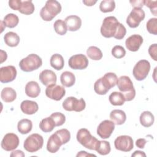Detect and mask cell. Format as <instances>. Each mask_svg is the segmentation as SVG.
<instances>
[{
    "instance_id": "obj_1",
    "label": "cell",
    "mask_w": 157,
    "mask_h": 157,
    "mask_svg": "<svg viewBox=\"0 0 157 157\" xmlns=\"http://www.w3.org/2000/svg\"><path fill=\"white\" fill-rule=\"evenodd\" d=\"M117 86L123 94L125 101H131L136 96V90L131 78L126 75L121 76L118 78Z\"/></svg>"
},
{
    "instance_id": "obj_2",
    "label": "cell",
    "mask_w": 157,
    "mask_h": 157,
    "mask_svg": "<svg viewBox=\"0 0 157 157\" xmlns=\"http://www.w3.org/2000/svg\"><path fill=\"white\" fill-rule=\"evenodd\" d=\"M61 6L55 0H48L40 11V16L44 21H49L53 19L61 11Z\"/></svg>"
},
{
    "instance_id": "obj_3",
    "label": "cell",
    "mask_w": 157,
    "mask_h": 157,
    "mask_svg": "<svg viewBox=\"0 0 157 157\" xmlns=\"http://www.w3.org/2000/svg\"><path fill=\"white\" fill-rule=\"evenodd\" d=\"M76 137L77 141L84 147L90 150H96L99 140L93 136L87 129H80L77 132Z\"/></svg>"
},
{
    "instance_id": "obj_4",
    "label": "cell",
    "mask_w": 157,
    "mask_h": 157,
    "mask_svg": "<svg viewBox=\"0 0 157 157\" xmlns=\"http://www.w3.org/2000/svg\"><path fill=\"white\" fill-rule=\"evenodd\" d=\"M42 64L41 58L34 53L28 55L19 63V67L24 72H31L39 69Z\"/></svg>"
},
{
    "instance_id": "obj_5",
    "label": "cell",
    "mask_w": 157,
    "mask_h": 157,
    "mask_svg": "<svg viewBox=\"0 0 157 157\" xmlns=\"http://www.w3.org/2000/svg\"><path fill=\"white\" fill-rule=\"evenodd\" d=\"M119 23L117 18L113 16L105 17L103 20L101 27V33L102 36L106 38L113 37L117 30Z\"/></svg>"
},
{
    "instance_id": "obj_6",
    "label": "cell",
    "mask_w": 157,
    "mask_h": 157,
    "mask_svg": "<svg viewBox=\"0 0 157 157\" xmlns=\"http://www.w3.org/2000/svg\"><path fill=\"white\" fill-rule=\"evenodd\" d=\"M44 144V139L39 134L34 133L29 136L23 144L24 148L29 153L36 152L41 149Z\"/></svg>"
},
{
    "instance_id": "obj_7",
    "label": "cell",
    "mask_w": 157,
    "mask_h": 157,
    "mask_svg": "<svg viewBox=\"0 0 157 157\" xmlns=\"http://www.w3.org/2000/svg\"><path fill=\"white\" fill-rule=\"evenodd\" d=\"M150 70V62L146 59H141L135 64L132 70V74L137 80L141 81L147 77Z\"/></svg>"
},
{
    "instance_id": "obj_8",
    "label": "cell",
    "mask_w": 157,
    "mask_h": 157,
    "mask_svg": "<svg viewBox=\"0 0 157 157\" xmlns=\"http://www.w3.org/2000/svg\"><path fill=\"white\" fill-rule=\"evenodd\" d=\"M62 106L66 111L82 112L86 107L85 101L83 98L77 99L76 98L70 96L67 98L63 102Z\"/></svg>"
},
{
    "instance_id": "obj_9",
    "label": "cell",
    "mask_w": 157,
    "mask_h": 157,
    "mask_svg": "<svg viewBox=\"0 0 157 157\" xmlns=\"http://www.w3.org/2000/svg\"><path fill=\"white\" fill-rule=\"evenodd\" d=\"M145 17V12L142 8H134L127 17L126 23L130 28H137Z\"/></svg>"
},
{
    "instance_id": "obj_10",
    "label": "cell",
    "mask_w": 157,
    "mask_h": 157,
    "mask_svg": "<svg viewBox=\"0 0 157 157\" xmlns=\"http://www.w3.org/2000/svg\"><path fill=\"white\" fill-rule=\"evenodd\" d=\"M114 146L118 150L128 152L134 147L133 140L131 136L123 135L117 137L114 141Z\"/></svg>"
},
{
    "instance_id": "obj_11",
    "label": "cell",
    "mask_w": 157,
    "mask_h": 157,
    "mask_svg": "<svg viewBox=\"0 0 157 157\" xmlns=\"http://www.w3.org/2000/svg\"><path fill=\"white\" fill-rule=\"evenodd\" d=\"M19 143L20 140L17 135L14 133H7L4 136L1 145L3 150L10 151L17 148Z\"/></svg>"
},
{
    "instance_id": "obj_12",
    "label": "cell",
    "mask_w": 157,
    "mask_h": 157,
    "mask_svg": "<svg viewBox=\"0 0 157 157\" xmlns=\"http://www.w3.org/2000/svg\"><path fill=\"white\" fill-rule=\"evenodd\" d=\"M88 59L83 54H77L72 56L69 59V66L73 69H84L88 66Z\"/></svg>"
},
{
    "instance_id": "obj_13",
    "label": "cell",
    "mask_w": 157,
    "mask_h": 157,
    "mask_svg": "<svg viewBox=\"0 0 157 157\" xmlns=\"http://www.w3.org/2000/svg\"><path fill=\"white\" fill-rule=\"evenodd\" d=\"M115 124L112 121L105 120L100 123L97 128V134L102 139H105L110 137L114 131Z\"/></svg>"
},
{
    "instance_id": "obj_14",
    "label": "cell",
    "mask_w": 157,
    "mask_h": 157,
    "mask_svg": "<svg viewBox=\"0 0 157 157\" xmlns=\"http://www.w3.org/2000/svg\"><path fill=\"white\" fill-rule=\"evenodd\" d=\"M66 94V90L64 88L60 85L56 84L47 86L45 90L46 96L51 99L55 101L61 100Z\"/></svg>"
},
{
    "instance_id": "obj_15",
    "label": "cell",
    "mask_w": 157,
    "mask_h": 157,
    "mask_svg": "<svg viewBox=\"0 0 157 157\" xmlns=\"http://www.w3.org/2000/svg\"><path fill=\"white\" fill-rule=\"evenodd\" d=\"M17 70L13 66H7L0 69V81L6 83L12 82L17 76Z\"/></svg>"
},
{
    "instance_id": "obj_16",
    "label": "cell",
    "mask_w": 157,
    "mask_h": 157,
    "mask_svg": "<svg viewBox=\"0 0 157 157\" xmlns=\"http://www.w3.org/2000/svg\"><path fill=\"white\" fill-rule=\"evenodd\" d=\"M144 42V39L140 35L133 34L126 39L125 45L128 50L131 52H137Z\"/></svg>"
},
{
    "instance_id": "obj_17",
    "label": "cell",
    "mask_w": 157,
    "mask_h": 157,
    "mask_svg": "<svg viewBox=\"0 0 157 157\" xmlns=\"http://www.w3.org/2000/svg\"><path fill=\"white\" fill-rule=\"evenodd\" d=\"M56 74L52 70L45 69L39 74V79L41 83L46 86L56 84Z\"/></svg>"
},
{
    "instance_id": "obj_18",
    "label": "cell",
    "mask_w": 157,
    "mask_h": 157,
    "mask_svg": "<svg viewBox=\"0 0 157 157\" xmlns=\"http://www.w3.org/2000/svg\"><path fill=\"white\" fill-rule=\"evenodd\" d=\"M62 145L63 144L61 139L58 135L55 132L50 136L47 141V150L50 153H55L59 150Z\"/></svg>"
},
{
    "instance_id": "obj_19",
    "label": "cell",
    "mask_w": 157,
    "mask_h": 157,
    "mask_svg": "<svg viewBox=\"0 0 157 157\" xmlns=\"http://www.w3.org/2000/svg\"><path fill=\"white\" fill-rule=\"evenodd\" d=\"M67 30L70 31H76L78 30L82 26V20L77 15L67 16L64 20Z\"/></svg>"
},
{
    "instance_id": "obj_20",
    "label": "cell",
    "mask_w": 157,
    "mask_h": 157,
    "mask_svg": "<svg viewBox=\"0 0 157 157\" xmlns=\"http://www.w3.org/2000/svg\"><path fill=\"white\" fill-rule=\"evenodd\" d=\"M20 109L24 113L27 115H33L37 112L39 106L37 103L35 101L25 100L21 103Z\"/></svg>"
},
{
    "instance_id": "obj_21",
    "label": "cell",
    "mask_w": 157,
    "mask_h": 157,
    "mask_svg": "<svg viewBox=\"0 0 157 157\" xmlns=\"http://www.w3.org/2000/svg\"><path fill=\"white\" fill-rule=\"evenodd\" d=\"M40 93V88L37 82L30 81L26 83L25 86V93L28 97L32 98H37Z\"/></svg>"
},
{
    "instance_id": "obj_22",
    "label": "cell",
    "mask_w": 157,
    "mask_h": 157,
    "mask_svg": "<svg viewBox=\"0 0 157 157\" xmlns=\"http://www.w3.org/2000/svg\"><path fill=\"white\" fill-rule=\"evenodd\" d=\"M110 118L115 124H123L126 120V115L124 111L119 109H115L110 113Z\"/></svg>"
},
{
    "instance_id": "obj_23",
    "label": "cell",
    "mask_w": 157,
    "mask_h": 157,
    "mask_svg": "<svg viewBox=\"0 0 157 157\" xmlns=\"http://www.w3.org/2000/svg\"><path fill=\"white\" fill-rule=\"evenodd\" d=\"M101 78L104 85L109 90L114 87L118 82V77L113 72H107Z\"/></svg>"
},
{
    "instance_id": "obj_24",
    "label": "cell",
    "mask_w": 157,
    "mask_h": 157,
    "mask_svg": "<svg viewBox=\"0 0 157 157\" xmlns=\"http://www.w3.org/2000/svg\"><path fill=\"white\" fill-rule=\"evenodd\" d=\"M60 81L63 86L66 87H71L75 83V77L72 72L64 71L61 74Z\"/></svg>"
},
{
    "instance_id": "obj_25",
    "label": "cell",
    "mask_w": 157,
    "mask_h": 157,
    "mask_svg": "<svg viewBox=\"0 0 157 157\" xmlns=\"http://www.w3.org/2000/svg\"><path fill=\"white\" fill-rule=\"evenodd\" d=\"M4 40L7 45L10 47H14L18 45L20 39L17 33L10 31L4 35Z\"/></svg>"
},
{
    "instance_id": "obj_26",
    "label": "cell",
    "mask_w": 157,
    "mask_h": 157,
    "mask_svg": "<svg viewBox=\"0 0 157 157\" xmlns=\"http://www.w3.org/2000/svg\"><path fill=\"white\" fill-rule=\"evenodd\" d=\"M1 97L5 102H12L16 99L17 93L12 88L6 87L2 90Z\"/></svg>"
},
{
    "instance_id": "obj_27",
    "label": "cell",
    "mask_w": 157,
    "mask_h": 157,
    "mask_svg": "<svg viewBox=\"0 0 157 157\" xmlns=\"http://www.w3.org/2000/svg\"><path fill=\"white\" fill-rule=\"evenodd\" d=\"M33 128V123L29 119H21L17 124V129L19 132L22 134H26L29 133Z\"/></svg>"
},
{
    "instance_id": "obj_28",
    "label": "cell",
    "mask_w": 157,
    "mask_h": 157,
    "mask_svg": "<svg viewBox=\"0 0 157 157\" xmlns=\"http://www.w3.org/2000/svg\"><path fill=\"white\" fill-rule=\"evenodd\" d=\"M155 121V118L152 113L150 111L143 112L140 116V124L146 128L151 126Z\"/></svg>"
},
{
    "instance_id": "obj_29",
    "label": "cell",
    "mask_w": 157,
    "mask_h": 157,
    "mask_svg": "<svg viewBox=\"0 0 157 157\" xmlns=\"http://www.w3.org/2000/svg\"><path fill=\"white\" fill-rule=\"evenodd\" d=\"M51 66L57 71L61 70L64 65V61L62 55L58 53L53 55L50 59Z\"/></svg>"
},
{
    "instance_id": "obj_30",
    "label": "cell",
    "mask_w": 157,
    "mask_h": 157,
    "mask_svg": "<svg viewBox=\"0 0 157 157\" xmlns=\"http://www.w3.org/2000/svg\"><path fill=\"white\" fill-rule=\"evenodd\" d=\"M55 126V124L50 117L42 119L39 123L40 129L44 132H50L52 131Z\"/></svg>"
},
{
    "instance_id": "obj_31",
    "label": "cell",
    "mask_w": 157,
    "mask_h": 157,
    "mask_svg": "<svg viewBox=\"0 0 157 157\" xmlns=\"http://www.w3.org/2000/svg\"><path fill=\"white\" fill-rule=\"evenodd\" d=\"M109 100L113 105H122L125 102L123 94L117 91L112 92L109 97Z\"/></svg>"
},
{
    "instance_id": "obj_32",
    "label": "cell",
    "mask_w": 157,
    "mask_h": 157,
    "mask_svg": "<svg viewBox=\"0 0 157 157\" xmlns=\"http://www.w3.org/2000/svg\"><path fill=\"white\" fill-rule=\"evenodd\" d=\"M34 10V5L31 1H21L18 11L25 15H31Z\"/></svg>"
},
{
    "instance_id": "obj_33",
    "label": "cell",
    "mask_w": 157,
    "mask_h": 157,
    "mask_svg": "<svg viewBox=\"0 0 157 157\" xmlns=\"http://www.w3.org/2000/svg\"><path fill=\"white\" fill-rule=\"evenodd\" d=\"M3 22L6 27L13 28L17 26V25L18 24L19 18L15 14L10 13H8L4 17Z\"/></svg>"
},
{
    "instance_id": "obj_34",
    "label": "cell",
    "mask_w": 157,
    "mask_h": 157,
    "mask_svg": "<svg viewBox=\"0 0 157 157\" xmlns=\"http://www.w3.org/2000/svg\"><path fill=\"white\" fill-rule=\"evenodd\" d=\"M88 56L93 60H100L102 58V53L101 50L97 47L91 46L86 50Z\"/></svg>"
},
{
    "instance_id": "obj_35",
    "label": "cell",
    "mask_w": 157,
    "mask_h": 157,
    "mask_svg": "<svg viewBox=\"0 0 157 157\" xmlns=\"http://www.w3.org/2000/svg\"><path fill=\"white\" fill-rule=\"evenodd\" d=\"M110 145L109 142L105 140H99L95 151L101 155H106L110 152Z\"/></svg>"
},
{
    "instance_id": "obj_36",
    "label": "cell",
    "mask_w": 157,
    "mask_h": 157,
    "mask_svg": "<svg viewBox=\"0 0 157 157\" xmlns=\"http://www.w3.org/2000/svg\"><path fill=\"white\" fill-rule=\"evenodd\" d=\"M115 8V2L112 0H104L101 2L99 9L103 13L110 12L113 11Z\"/></svg>"
},
{
    "instance_id": "obj_37",
    "label": "cell",
    "mask_w": 157,
    "mask_h": 157,
    "mask_svg": "<svg viewBox=\"0 0 157 157\" xmlns=\"http://www.w3.org/2000/svg\"><path fill=\"white\" fill-rule=\"evenodd\" d=\"M53 28L55 32L61 36L66 34L67 31V28L64 21L62 20H57L53 24Z\"/></svg>"
},
{
    "instance_id": "obj_38",
    "label": "cell",
    "mask_w": 157,
    "mask_h": 157,
    "mask_svg": "<svg viewBox=\"0 0 157 157\" xmlns=\"http://www.w3.org/2000/svg\"><path fill=\"white\" fill-rule=\"evenodd\" d=\"M50 117L53 119L56 126L63 125L66 121L65 115L61 112H54L51 114Z\"/></svg>"
},
{
    "instance_id": "obj_39",
    "label": "cell",
    "mask_w": 157,
    "mask_h": 157,
    "mask_svg": "<svg viewBox=\"0 0 157 157\" xmlns=\"http://www.w3.org/2000/svg\"><path fill=\"white\" fill-rule=\"evenodd\" d=\"M94 90L99 95H104L109 91V90L106 88L105 86L102 83L101 78L97 80L94 83Z\"/></svg>"
},
{
    "instance_id": "obj_40",
    "label": "cell",
    "mask_w": 157,
    "mask_h": 157,
    "mask_svg": "<svg viewBox=\"0 0 157 157\" xmlns=\"http://www.w3.org/2000/svg\"><path fill=\"white\" fill-rule=\"evenodd\" d=\"M147 29L149 33L156 35L157 34V18H151L148 20L146 25Z\"/></svg>"
},
{
    "instance_id": "obj_41",
    "label": "cell",
    "mask_w": 157,
    "mask_h": 157,
    "mask_svg": "<svg viewBox=\"0 0 157 157\" xmlns=\"http://www.w3.org/2000/svg\"><path fill=\"white\" fill-rule=\"evenodd\" d=\"M61 139L63 144L67 143L71 139L70 132L67 129H61L55 132Z\"/></svg>"
},
{
    "instance_id": "obj_42",
    "label": "cell",
    "mask_w": 157,
    "mask_h": 157,
    "mask_svg": "<svg viewBox=\"0 0 157 157\" xmlns=\"http://www.w3.org/2000/svg\"><path fill=\"white\" fill-rule=\"evenodd\" d=\"M112 55L116 58H122L126 55V50L121 45H115L112 49Z\"/></svg>"
},
{
    "instance_id": "obj_43",
    "label": "cell",
    "mask_w": 157,
    "mask_h": 157,
    "mask_svg": "<svg viewBox=\"0 0 157 157\" xmlns=\"http://www.w3.org/2000/svg\"><path fill=\"white\" fill-rule=\"evenodd\" d=\"M126 34V28L123 25H122L121 23H120L118 25L117 30L115 35L113 36V37L115 38L116 39L120 40V39H122L123 38H124Z\"/></svg>"
},
{
    "instance_id": "obj_44",
    "label": "cell",
    "mask_w": 157,
    "mask_h": 157,
    "mask_svg": "<svg viewBox=\"0 0 157 157\" xmlns=\"http://www.w3.org/2000/svg\"><path fill=\"white\" fill-rule=\"evenodd\" d=\"M157 1H144V5H145L147 7H148L150 9L151 12L155 15L156 16V10H157Z\"/></svg>"
},
{
    "instance_id": "obj_45",
    "label": "cell",
    "mask_w": 157,
    "mask_h": 157,
    "mask_svg": "<svg viewBox=\"0 0 157 157\" xmlns=\"http://www.w3.org/2000/svg\"><path fill=\"white\" fill-rule=\"evenodd\" d=\"M157 45L156 44H154L151 45L148 48V53L151 58L153 59L155 61H157V57H156V53H157Z\"/></svg>"
},
{
    "instance_id": "obj_46",
    "label": "cell",
    "mask_w": 157,
    "mask_h": 157,
    "mask_svg": "<svg viewBox=\"0 0 157 157\" xmlns=\"http://www.w3.org/2000/svg\"><path fill=\"white\" fill-rule=\"evenodd\" d=\"M21 2V0H10L9 1V6L14 10H19Z\"/></svg>"
},
{
    "instance_id": "obj_47",
    "label": "cell",
    "mask_w": 157,
    "mask_h": 157,
    "mask_svg": "<svg viewBox=\"0 0 157 157\" xmlns=\"http://www.w3.org/2000/svg\"><path fill=\"white\" fill-rule=\"evenodd\" d=\"M129 2L131 4V6L134 8H142L144 6V0L130 1Z\"/></svg>"
},
{
    "instance_id": "obj_48",
    "label": "cell",
    "mask_w": 157,
    "mask_h": 157,
    "mask_svg": "<svg viewBox=\"0 0 157 157\" xmlns=\"http://www.w3.org/2000/svg\"><path fill=\"white\" fill-rule=\"evenodd\" d=\"M147 143V140L144 138L138 139L136 142V145L137 147L140 148H144L145 145Z\"/></svg>"
},
{
    "instance_id": "obj_49",
    "label": "cell",
    "mask_w": 157,
    "mask_h": 157,
    "mask_svg": "<svg viewBox=\"0 0 157 157\" xmlns=\"http://www.w3.org/2000/svg\"><path fill=\"white\" fill-rule=\"evenodd\" d=\"M25 156V153L20 150H17L15 151H13L10 153V156H18V157H24Z\"/></svg>"
},
{
    "instance_id": "obj_50",
    "label": "cell",
    "mask_w": 157,
    "mask_h": 157,
    "mask_svg": "<svg viewBox=\"0 0 157 157\" xmlns=\"http://www.w3.org/2000/svg\"><path fill=\"white\" fill-rule=\"evenodd\" d=\"M96 156L95 155H93V154H90V153H88L86 151H79L77 155V156Z\"/></svg>"
},
{
    "instance_id": "obj_51",
    "label": "cell",
    "mask_w": 157,
    "mask_h": 157,
    "mask_svg": "<svg viewBox=\"0 0 157 157\" xmlns=\"http://www.w3.org/2000/svg\"><path fill=\"white\" fill-rule=\"evenodd\" d=\"M132 156H146V154L142 151H140V150H137V151H135L134 152V153L132 154Z\"/></svg>"
},
{
    "instance_id": "obj_52",
    "label": "cell",
    "mask_w": 157,
    "mask_h": 157,
    "mask_svg": "<svg viewBox=\"0 0 157 157\" xmlns=\"http://www.w3.org/2000/svg\"><path fill=\"white\" fill-rule=\"evenodd\" d=\"M7 53L4 52V50H1V63H2L4 61H5L7 59Z\"/></svg>"
},
{
    "instance_id": "obj_53",
    "label": "cell",
    "mask_w": 157,
    "mask_h": 157,
    "mask_svg": "<svg viewBox=\"0 0 157 157\" xmlns=\"http://www.w3.org/2000/svg\"><path fill=\"white\" fill-rule=\"evenodd\" d=\"M96 2H97V1H92V0L83 1V3L85 4L87 6H92L94 4H95Z\"/></svg>"
},
{
    "instance_id": "obj_54",
    "label": "cell",
    "mask_w": 157,
    "mask_h": 157,
    "mask_svg": "<svg viewBox=\"0 0 157 157\" xmlns=\"http://www.w3.org/2000/svg\"><path fill=\"white\" fill-rule=\"evenodd\" d=\"M1 33H2L3 31V30L4 29V28L3 26H4V27H6V26H5L3 21H1Z\"/></svg>"
}]
</instances>
